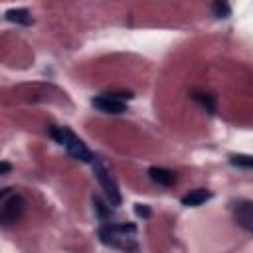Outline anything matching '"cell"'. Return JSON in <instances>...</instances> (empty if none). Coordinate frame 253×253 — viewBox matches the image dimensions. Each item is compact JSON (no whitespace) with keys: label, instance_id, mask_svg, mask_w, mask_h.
I'll list each match as a JSON object with an SVG mask.
<instances>
[{"label":"cell","instance_id":"cell-12","mask_svg":"<svg viewBox=\"0 0 253 253\" xmlns=\"http://www.w3.org/2000/svg\"><path fill=\"white\" fill-rule=\"evenodd\" d=\"M93 210H95V213H97V217L101 219V221H105L109 215H111V204L107 202H103L99 196H93Z\"/></svg>","mask_w":253,"mask_h":253},{"label":"cell","instance_id":"cell-14","mask_svg":"<svg viewBox=\"0 0 253 253\" xmlns=\"http://www.w3.org/2000/svg\"><path fill=\"white\" fill-rule=\"evenodd\" d=\"M134 213L138 215V217H150V208L146 206V204H134Z\"/></svg>","mask_w":253,"mask_h":253},{"label":"cell","instance_id":"cell-2","mask_svg":"<svg viewBox=\"0 0 253 253\" xmlns=\"http://www.w3.org/2000/svg\"><path fill=\"white\" fill-rule=\"evenodd\" d=\"M47 132H49V136H51L59 146L65 148V152H67L71 158H75V160H79V162H85V164H91V162L95 160L93 152L87 148V144H85L71 128H67V126H49Z\"/></svg>","mask_w":253,"mask_h":253},{"label":"cell","instance_id":"cell-15","mask_svg":"<svg viewBox=\"0 0 253 253\" xmlns=\"http://www.w3.org/2000/svg\"><path fill=\"white\" fill-rule=\"evenodd\" d=\"M8 172H10V164H8V162H2V164H0V174L6 176Z\"/></svg>","mask_w":253,"mask_h":253},{"label":"cell","instance_id":"cell-3","mask_svg":"<svg viewBox=\"0 0 253 253\" xmlns=\"http://www.w3.org/2000/svg\"><path fill=\"white\" fill-rule=\"evenodd\" d=\"M26 206L28 202L20 192H16L14 188H4L0 192V225L8 227L20 221L26 211Z\"/></svg>","mask_w":253,"mask_h":253},{"label":"cell","instance_id":"cell-10","mask_svg":"<svg viewBox=\"0 0 253 253\" xmlns=\"http://www.w3.org/2000/svg\"><path fill=\"white\" fill-rule=\"evenodd\" d=\"M229 164L243 168V170H253V156L251 154H229Z\"/></svg>","mask_w":253,"mask_h":253},{"label":"cell","instance_id":"cell-9","mask_svg":"<svg viewBox=\"0 0 253 253\" xmlns=\"http://www.w3.org/2000/svg\"><path fill=\"white\" fill-rule=\"evenodd\" d=\"M4 18H6L8 22L20 24V26H32V24H34V18H32L30 10H26V8H12V10H6Z\"/></svg>","mask_w":253,"mask_h":253},{"label":"cell","instance_id":"cell-5","mask_svg":"<svg viewBox=\"0 0 253 253\" xmlns=\"http://www.w3.org/2000/svg\"><path fill=\"white\" fill-rule=\"evenodd\" d=\"M132 99V93L130 91H121V93H103V95H97L91 99V105L101 111V113H107V115H121L125 113L128 107H126V101Z\"/></svg>","mask_w":253,"mask_h":253},{"label":"cell","instance_id":"cell-1","mask_svg":"<svg viewBox=\"0 0 253 253\" xmlns=\"http://www.w3.org/2000/svg\"><path fill=\"white\" fill-rule=\"evenodd\" d=\"M99 241L107 247L113 249H123V251H136L138 241H136V225L134 223H113L105 221L97 229Z\"/></svg>","mask_w":253,"mask_h":253},{"label":"cell","instance_id":"cell-6","mask_svg":"<svg viewBox=\"0 0 253 253\" xmlns=\"http://www.w3.org/2000/svg\"><path fill=\"white\" fill-rule=\"evenodd\" d=\"M231 215L241 229L253 235V200H233Z\"/></svg>","mask_w":253,"mask_h":253},{"label":"cell","instance_id":"cell-13","mask_svg":"<svg viewBox=\"0 0 253 253\" xmlns=\"http://www.w3.org/2000/svg\"><path fill=\"white\" fill-rule=\"evenodd\" d=\"M192 97H194V101H196V103H200V105H202V109H206L210 115H213V113H215V101H213V97H211V95H206V93H194Z\"/></svg>","mask_w":253,"mask_h":253},{"label":"cell","instance_id":"cell-11","mask_svg":"<svg viewBox=\"0 0 253 253\" xmlns=\"http://www.w3.org/2000/svg\"><path fill=\"white\" fill-rule=\"evenodd\" d=\"M211 12L215 18L223 20V18H229L231 16V6L227 0H213L211 2Z\"/></svg>","mask_w":253,"mask_h":253},{"label":"cell","instance_id":"cell-4","mask_svg":"<svg viewBox=\"0 0 253 253\" xmlns=\"http://www.w3.org/2000/svg\"><path fill=\"white\" fill-rule=\"evenodd\" d=\"M93 164V172H95V178L101 186V190L105 192V198L111 206H121L123 204V196H121V190H119V184L117 180L113 178L111 170L105 166V162L101 158L95 156V160L91 162Z\"/></svg>","mask_w":253,"mask_h":253},{"label":"cell","instance_id":"cell-7","mask_svg":"<svg viewBox=\"0 0 253 253\" xmlns=\"http://www.w3.org/2000/svg\"><path fill=\"white\" fill-rule=\"evenodd\" d=\"M148 176H150L152 182H156L158 186H164V188H170V186L176 184V172H172L168 168H162V166H150Z\"/></svg>","mask_w":253,"mask_h":253},{"label":"cell","instance_id":"cell-8","mask_svg":"<svg viewBox=\"0 0 253 253\" xmlns=\"http://www.w3.org/2000/svg\"><path fill=\"white\" fill-rule=\"evenodd\" d=\"M213 198V194L210 192V190H206V188H196V190H190L188 194H184L182 196V206H186V208H198V206H202V204H206L208 200H211Z\"/></svg>","mask_w":253,"mask_h":253}]
</instances>
